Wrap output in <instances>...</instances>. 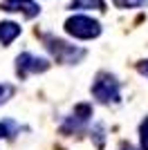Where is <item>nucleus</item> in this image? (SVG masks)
<instances>
[{
  "instance_id": "obj_13",
  "label": "nucleus",
  "mask_w": 148,
  "mask_h": 150,
  "mask_svg": "<svg viewBox=\"0 0 148 150\" xmlns=\"http://www.w3.org/2000/svg\"><path fill=\"white\" fill-rule=\"evenodd\" d=\"M14 94H16V85L11 83H0V108L9 103V99H14Z\"/></svg>"
},
{
  "instance_id": "obj_5",
  "label": "nucleus",
  "mask_w": 148,
  "mask_h": 150,
  "mask_svg": "<svg viewBox=\"0 0 148 150\" xmlns=\"http://www.w3.org/2000/svg\"><path fill=\"white\" fill-rule=\"evenodd\" d=\"M52 67V61L45 56H38V54H31V52H20L16 61H14V72L20 81L29 79L34 74H45L47 69Z\"/></svg>"
},
{
  "instance_id": "obj_3",
  "label": "nucleus",
  "mask_w": 148,
  "mask_h": 150,
  "mask_svg": "<svg viewBox=\"0 0 148 150\" xmlns=\"http://www.w3.org/2000/svg\"><path fill=\"white\" fill-rule=\"evenodd\" d=\"M65 34L76 40H94L103 34V27L97 18H92L90 13H72L70 18H65L63 23Z\"/></svg>"
},
{
  "instance_id": "obj_7",
  "label": "nucleus",
  "mask_w": 148,
  "mask_h": 150,
  "mask_svg": "<svg viewBox=\"0 0 148 150\" xmlns=\"http://www.w3.org/2000/svg\"><path fill=\"white\" fill-rule=\"evenodd\" d=\"M68 9L72 13H103L108 9V2L105 0H72L68 5Z\"/></svg>"
},
{
  "instance_id": "obj_14",
  "label": "nucleus",
  "mask_w": 148,
  "mask_h": 150,
  "mask_svg": "<svg viewBox=\"0 0 148 150\" xmlns=\"http://www.w3.org/2000/svg\"><path fill=\"white\" fill-rule=\"evenodd\" d=\"M135 69H137V72H139V74L144 76V79H148V58H144V61H139V63H137V65H135Z\"/></svg>"
},
{
  "instance_id": "obj_2",
  "label": "nucleus",
  "mask_w": 148,
  "mask_h": 150,
  "mask_svg": "<svg viewBox=\"0 0 148 150\" xmlns=\"http://www.w3.org/2000/svg\"><path fill=\"white\" fill-rule=\"evenodd\" d=\"M90 94L101 105H119L121 103V81L112 72H99L92 81Z\"/></svg>"
},
{
  "instance_id": "obj_8",
  "label": "nucleus",
  "mask_w": 148,
  "mask_h": 150,
  "mask_svg": "<svg viewBox=\"0 0 148 150\" xmlns=\"http://www.w3.org/2000/svg\"><path fill=\"white\" fill-rule=\"evenodd\" d=\"M20 34H23V27L16 20H0V45L2 47H9L16 38H20Z\"/></svg>"
},
{
  "instance_id": "obj_12",
  "label": "nucleus",
  "mask_w": 148,
  "mask_h": 150,
  "mask_svg": "<svg viewBox=\"0 0 148 150\" xmlns=\"http://www.w3.org/2000/svg\"><path fill=\"white\" fill-rule=\"evenodd\" d=\"M137 139H139V150H148V117H144L137 128Z\"/></svg>"
},
{
  "instance_id": "obj_6",
  "label": "nucleus",
  "mask_w": 148,
  "mask_h": 150,
  "mask_svg": "<svg viewBox=\"0 0 148 150\" xmlns=\"http://www.w3.org/2000/svg\"><path fill=\"white\" fill-rule=\"evenodd\" d=\"M0 11L5 13H18L23 18L31 20L41 16V5L36 0H2L0 2Z\"/></svg>"
},
{
  "instance_id": "obj_9",
  "label": "nucleus",
  "mask_w": 148,
  "mask_h": 150,
  "mask_svg": "<svg viewBox=\"0 0 148 150\" xmlns=\"http://www.w3.org/2000/svg\"><path fill=\"white\" fill-rule=\"evenodd\" d=\"M18 130L20 125L14 119H2L0 121V141H9V139L18 137Z\"/></svg>"
},
{
  "instance_id": "obj_11",
  "label": "nucleus",
  "mask_w": 148,
  "mask_h": 150,
  "mask_svg": "<svg viewBox=\"0 0 148 150\" xmlns=\"http://www.w3.org/2000/svg\"><path fill=\"white\" fill-rule=\"evenodd\" d=\"M112 5L117 9H144L148 7V0H112Z\"/></svg>"
},
{
  "instance_id": "obj_15",
  "label": "nucleus",
  "mask_w": 148,
  "mask_h": 150,
  "mask_svg": "<svg viewBox=\"0 0 148 150\" xmlns=\"http://www.w3.org/2000/svg\"><path fill=\"white\" fill-rule=\"evenodd\" d=\"M121 150H135V148H130V146H123V148Z\"/></svg>"
},
{
  "instance_id": "obj_4",
  "label": "nucleus",
  "mask_w": 148,
  "mask_h": 150,
  "mask_svg": "<svg viewBox=\"0 0 148 150\" xmlns=\"http://www.w3.org/2000/svg\"><path fill=\"white\" fill-rule=\"evenodd\" d=\"M92 121V105L90 103H76L72 108V112H68L61 121V134L70 137V134H79V132L88 130Z\"/></svg>"
},
{
  "instance_id": "obj_10",
  "label": "nucleus",
  "mask_w": 148,
  "mask_h": 150,
  "mask_svg": "<svg viewBox=\"0 0 148 150\" xmlns=\"http://www.w3.org/2000/svg\"><path fill=\"white\" fill-rule=\"evenodd\" d=\"M103 132H105V125L103 123H94L92 128H88V134H90V139L94 141V146H97L99 150L105 146V134H103Z\"/></svg>"
},
{
  "instance_id": "obj_1",
  "label": "nucleus",
  "mask_w": 148,
  "mask_h": 150,
  "mask_svg": "<svg viewBox=\"0 0 148 150\" xmlns=\"http://www.w3.org/2000/svg\"><path fill=\"white\" fill-rule=\"evenodd\" d=\"M41 40H43V47L47 50V54L52 56V61L61 63V65H79V63L88 56L85 47L72 45V43H68V40H61V38L52 36V34H43Z\"/></svg>"
}]
</instances>
